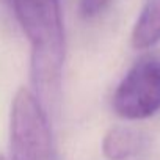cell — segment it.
Here are the masks:
<instances>
[{"label": "cell", "mask_w": 160, "mask_h": 160, "mask_svg": "<svg viewBox=\"0 0 160 160\" xmlns=\"http://www.w3.org/2000/svg\"><path fill=\"white\" fill-rule=\"evenodd\" d=\"M32 47L30 77L35 98L47 113L58 99L64 63V28L58 0H11Z\"/></svg>", "instance_id": "6da1fadb"}, {"label": "cell", "mask_w": 160, "mask_h": 160, "mask_svg": "<svg viewBox=\"0 0 160 160\" xmlns=\"http://www.w3.org/2000/svg\"><path fill=\"white\" fill-rule=\"evenodd\" d=\"M112 107L119 118L141 121L160 113V57L144 55L116 87Z\"/></svg>", "instance_id": "3957f363"}, {"label": "cell", "mask_w": 160, "mask_h": 160, "mask_svg": "<svg viewBox=\"0 0 160 160\" xmlns=\"http://www.w3.org/2000/svg\"><path fill=\"white\" fill-rule=\"evenodd\" d=\"M148 144L146 135L133 127L115 126L102 140V152L108 160H127L140 154Z\"/></svg>", "instance_id": "277c9868"}, {"label": "cell", "mask_w": 160, "mask_h": 160, "mask_svg": "<svg viewBox=\"0 0 160 160\" xmlns=\"http://www.w3.org/2000/svg\"><path fill=\"white\" fill-rule=\"evenodd\" d=\"M11 160H57L47 113L30 90L21 88L10 115Z\"/></svg>", "instance_id": "7a4b0ae2"}, {"label": "cell", "mask_w": 160, "mask_h": 160, "mask_svg": "<svg viewBox=\"0 0 160 160\" xmlns=\"http://www.w3.org/2000/svg\"><path fill=\"white\" fill-rule=\"evenodd\" d=\"M110 0H80V14L85 19H93L104 13Z\"/></svg>", "instance_id": "8992f818"}, {"label": "cell", "mask_w": 160, "mask_h": 160, "mask_svg": "<svg viewBox=\"0 0 160 160\" xmlns=\"http://www.w3.org/2000/svg\"><path fill=\"white\" fill-rule=\"evenodd\" d=\"M160 42V0H144L138 19L132 28L130 44L146 50Z\"/></svg>", "instance_id": "5b68a950"}, {"label": "cell", "mask_w": 160, "mask_h": 160, "mask_svg": "<svg viewBox=\"0 0 160 160\" xmlns=\"http://www.w3.org/2000/svg\"><path fill=\"white\" fill-rule=\"evenodd\" d=\"M0 160H7V158H5L3 155H0Z\"/></svg>", "instance_id": "52a82bcc"}]
</instances>
